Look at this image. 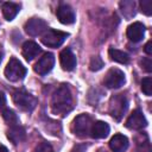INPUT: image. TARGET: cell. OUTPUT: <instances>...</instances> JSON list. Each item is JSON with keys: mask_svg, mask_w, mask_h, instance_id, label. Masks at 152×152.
I'll return each instance as SVG.
<instances>
[{"mask_svg": "<svg viewBox=\"0 0 152 152\" xmlns=\"http://www.w3.org/2000/svg\"><path fill=\"white\" fill-rule=\"evenodd\" d=\"M34 152H55V151H53L52 146H51L49 142H40V144L36 147Z\"/></svg>", "mask_w": 152, "mask_h": 152, "instance_id": "25", "label": "cell"}, {"mask_svg": "<svg viewBox=\"0 0 152 152\" xmlns=\"http://www.w3.org/2000/svg\"><path fill=\"white\" fill-rule=\"evenodd\" d=\"M126 34H127V38H128L131 42L138 43V42H140V40L144 38V34H145V26H144L141 23L135 21V23L131 24V25L127 27Z\"/></svg>", "mask_w": 152, "mask_h": 152, "instance_id": "13", "label": "cell"}, {"mask_svg": "<svg viewBox=\"0 0 152 152\" xmlns=\"http://www.w3.org/2000/svg\"><path fill=\"white\" fill-rule=\"evenodd\" d=\"M108 55H109L110 59L114 61V62H118V63H121V64H127L129 62V56L126 52L121 51V50L110 48L108 50Z\"/></svg>", "mask_w": 152, "mask_h": 152, "instance_id": "19", "label": "cell"}, {"mask_svg": "<svg viewBox=\"0 0 152 152\" xmlns=\"http://www.w3.org/2000/svg\"><path fill=\"white\" fill-rule=\"evenodd\" d=\"M127 107H128V102H127L126 96L122 94H116V95H113L109 100L108 112L114 120L120 121L122 119V116L125 115Z\"/></svg>", "mask_w": 152, "mask_h": 152, "instance_id": "2", "label": "cell"}, {"mask_svg": "<svg viewBox=\"0 0 152 152\" xmlns=\"http://www.w3.org/2000/svg\"><path fill=\"white\" fill-rule=\"evenodd\" d=\"M141 90L145 95L151 96L152 94V78L151 77H145L141 81Z\"/></svg>", "mask_w": 152, "mask_h": 152, "instance_id": "22", "label": "cell"}, {"mask_svg": "<svg viewBox=\"0 0 152 152\" xmlns=\"http://www.w3.org/2000/svg\"><path fill=\"white\" fill-rule=\"evenodd\" d=\"M103 83H104V86L107 88H110V89L120 88L125 83V74H124V71H121L120 69H116V68H113V69L108 70V72L104 76Z\"/></svg>", "mask_w": 152, "mask_h": 152, "instance_id": "7", "label": "cell"}, {"mask_svg": "<svg viewBox=\"0 0 152 152\" xmlns=\"http://www.w3.org/2000/svg\"><path fill=\"white\" fill-rule=\"evenodd\" d=\"M20 11V6L18 4L14 2H5L2 4V14L5 17L6 20L11 21L15 18V15L19 13Z\"/></svg>", "mask_w": 152, "mask_h": 152, "instance_id": "18", "label": "cell"}, {"mask_svg": "<svg viewBox=\"0 0 152 152\" xmlns=\"http://www.w3.org/2000/svg\"><path fill=\"white\" fill-rule=\"evenodd\" d=\"M0 152H8V150H7V147H6V146L0 145Z\"/></svg>", "mask_w": 152, "mask_h": 152, "instance_id": "30", "label": "cell"}, {"mask_svg": "<svg viewBox=\"0 0 152 152\" xmlns=\"http://www.w3.org/2000/svg\"><path fill=\"white\" fill-rule=\"evenodd\" d=\"M68 33L57 30H46V32L42 36V42L44 45L49 48H58L66 39Z\"/></svg>", "mask_w": 152, "mask_h": 152, "instance_id": "6", "label": "cell"}, {"mask_svg": "<svg viewBox=\"0 0 152 152\" xmlns=\"http://www.w3.org/2000/svg\"><path fill=\"white\" fill-rule=\"evenodd\" d=\"M24 28H25V32L28 36L36 37V36L42 34L48 28V24L40 18H31L26 21Z\"/></svg>", "mask_w": 152, "mask_h": 152, "instance_id": "8", "label": "cell"}, {"mask_svg": "<svg viewBox=\"0 0 152 152\" xmlns=\"http://www.w3.org/2000/svg\"><path fill=\"white\" fill-rule=\"evenodd\" d=\"M152 42L151 40H148L147 43H146V45H145V48H144V50H145V52L147 53V55H151L152 53Z\"/></svg>", "mask_w": 152, "mask_h": 152, "instance_id": "28", "label": "cell"}, {"mask_svg": "<svg viewBox=\"0 0 152 152\" xmlns=\"http://www.w3.org/2000/svg\"><path fill=\"white\" fill-rule=\"evenodd\" d=\"M59 62H61V66L65 71H71L76 66V57H75V55L72 53V51L69 48H66V49L61 51Z\"/></svg>", "mask_w": 152, "mask_h": 152, "instance_id": "12", "label": "cell"}, {"mask_svg": "<svg viewBox=\"0 0 152 152\" xmlns=\"http://www.w3.org/2000/svg\"><path fill=\"white\" fill-rule=\"evenodd\" d=\"M109 133V126L108 124L103 122V121H96L91 125L90 128V134L93 138L95 139H102L106 138Z\"/></svg>", "mask_w": 152, "mask_h": 152, "instance_id": "16", "label": "cell"}, {"mask_svg": "<svg viewBox=\"0 0 152 152\" xmlns=\"http://www.w3.org/2000/svg\"><path fill=\"white\" fill-rule=\"evenodd\" d=\"M25 75H26V68L21 64L20 61L12 57L5 68L6 78L11 82H18V81L23 80L25 77Z\"/></svg>", "mask_w": 152, "mask_h": 152, "instance_id": "3", "label": "cell"}, {"mask_svg": "<svg viewBox=\"0 0 152 152\" xmlns=\"http://www.w3.org/2000/svg\"><path fill=\"white\" fill-rule=\"evenodd\" d=\"M120 10L124 17L129 19L135 14V2L133 0H124L120 2Z\"/></svg>", "mask_w": 152, "mask_h": 152, "instance_id": "20", "label": "cell"}, {"mask_svg": "<svg viewBox=\"0 0 152 152\" xmlns=\"http://www.w3.org/2000/svg\"><path fill=\"white\" fill-rule=\"evenodd\" d=\"M140 64H141V68L145 71H147V72H151L152 71V62H151V58H148V57L142 58V61L140 62Z\"/></svg>", "mask_w": 152, "mask_h": 152, "instance_id": "26", "label": "cell"}, {"mask_svg": "<svg viewBox=\"0 0 152 152\" xmlns=\"http://www.w3.org/2000/svg\"><path fill=\"white\" fill-rule=\"evenodd\" d=\"M2 55H4V53H2V50L0 49V63H1V61H2Z\"/></svg>", "mask_w": 152, "mask_h": 152, "instance_id": "31", "label": "cell"}, {"mask_svg": "<svg viewBox=\"0 0 152 152\" xmlns=\"http://www.w3.org/2000/svg\"><path fill=\"white\" fill-rule=\"evenodd\" d=\"M53 64H55V56L50 52H46L38 59L33 69L39 75H46L48 72L51 71V69L53 68Z\"/></svg>", "mask_w": 152, "mask_h": 152, "instance_id": "9", "label": "cell"}, {"mask_svg": "<svg viewBox=\"0 0 152 152\" xmlns=\"http://www.w3.org/2000/svg\"><path fill=\"white\" fill-rule=\"evenodd\" d=\"M91 125H93L91 118L88 114H80L78 116L74 119L72 125H71V131L76 137L86 138L90 133Z\"/></svg>", "mask_w": 152, "mask_h": 152, "instance_id": "4", "label": "cell"}, {"mask_svg": "<svg viewBox=\"0 0 152 152\" xmlns=\"http://www.w3.org/2000/svg\"><path fill=\"white\" fill-rule=\"evenodd\" d=\"M146 125H147V121L144 114L139 109L133 110L132 114L126 120V127L129 129H142L144 127H146Z\"/></svg>", "mask_w": 152, "mask_h": 152, "instance_id": "10", "label": "cell"}, {"mask_svg": "<svg viewBox=\"0 0 152 152\" xmlns=\"http://www.w3.org/2000/svg\"><path fill=\"white\" fill-rule=\"evenodd\" d=\"M140 10L146 15H151V13H152V1L151 0H141L140 1Z\"/></svg>", "mask_w": 152, "mask_h": 152, "instance_id": "24", "label": "cell"}, {"mask_svg": "<svg viewBox=\"0 0 152 152\" xmlns=\"http://www.w3.org/2000/svg\"><path fill=\"white\" fill-rule=\"evenodd\" d=\"M97 152H107V151H104V150H99Z\"/></svg>", "mask_w": 152, "mask_h": 152, "instance_id": "32", "label": "cell"}, {"mask_svg": "<svg viewBox=\"0 0 152 152\" xmlns=\"http://www.w3.org/2000/svg\"><path fill=\"white\" fill-rule=\"evenodd\" d=\"M56 14H57L58 20L64 25H70L75 23L76 15H75L74 10L69 5H59L56 11Z\"/></svg>", "mask_w": 152, "mask_h": 152, "instance_id": "11", "label": "cell"}, {"mask_svg": "<svg viewBox=\"0 0 152 152\" xmlns=\"http://www.w3.org/2000/svg\"><path fill=\"white\" fill-rule=\"evenodd\" d=\"M74 107V100L71 91L66 84L59 86L51 99V110L56 115L64 116Z\"/></svg>", "mask_w": 152, "mask_h": 152, "instance_id": "1", "label": "cell"}, {"mask_svg": "<svg viewBox=\"0 0 152 152\" xmlns=\"http://www.w3.org/2000/svg\"><path fill=\"white\" fill-rule=\"evenodd\" d=\"M25 129L21 127L19 124L14 126H10V129L7 131V138L13 142V144H19L25 139Z\"/></svg>", "mask_w": 152, "mask_h": 152, "instance_id": "17", "label": "cell"}, {"mask_svg": "<svg viewBox=\"0 0 152 152\" xmlns=\"http://www.w3.org/2000/svg\"><path fill=\"white\" fill-rule=\"evenodd\" d=\"M13 102L19 109L31 112L37 104V99L25 90H17L13 93Z\"/></svg>", "mask_w": 152, "mask_h": 152, "instance_id": "5", "label": "cell"}, {"mask_svg": "<svg viewBox=\"0 0 152 152\" xmlns=\"http://www.w3.org/2000/svg\"><path fill=\"white\" fill-rule=\"evenodd\" d=\"M2 118L5 119V121L10 126H14V125H18L19 124V119H18L17 114L12 109H5L2 112Z\"/></svg>", "mask_w": 152, "mask_h": 152, "instance_id": "21", "label": "cell"}, {"mask_svg": "<svg viewBox=\"0 0 152 152\" xmlns=\"http://www.w3.org/2000/svg\"><path fill=\"white\" fill-rule=\"evenodd\" d=\"M86 148H87V146L84 144H81V145L74 146V148L70 152H86Z\"/></svg>", "mask_w": 152, "mask_h": 152, "instance_id": "27", "label": "cell"}, {"mask_svg": "<svg viewBox=\"0 0 152 152\" xmlns=\"http://www.w3.org/2000/svg\"><path fill=\"white\" fill-rule=\"evenodd\" d=\"M5 103H6V97H5V94L2 93V91H0V109L5 106Z\"/></svg>", "mask_w": 152, "mask_h": 152, "instance_id": "29", "label": "cell"}, {"mask_svg": "<svg viewBox=\"0 0 152 152\" xmlns=\"http://www.w3.org/2000/svg\"><path fill=\"white\" fill-rule=\"evenodd\" d=\"M102 66H103V62L99 56H95V57L91 58L90 64H89V69L91 71H97V70L102 69Z\"/></svg>", "mask_w": 152, "mask_h": 152, "instance_id": "23", "label": "cell"}, {"mask_svg": "<svg viewBox=\"0 0 152 152\" xmlns=\"http://www.w3.org/2000/svg\"><path fill=\"white\" fill-rule=\"evenodd\" d=\"M109 147L113 152H125L128 147V139L124 134H115L109 141Z\"/></svg>", "mask_w": 152, "mask_h": 152, "instance_id": "14", "label": "cell"}, {"mask_svg": "<svg viewBox=\"0 0 152 152\" xmlns=\"http://www.w3.org/2000/svg\"><path fill=\"white\" fill-rule=\"evenodd\" d=\"M21 52H23V56L26 61H32L34 57H37L42 52V49L37 43L28 40V42L24 43Z\"/></svg>", "mask_w": 152, "mask_h": 152, "instance_id": "15", "label": "cell"}]
</instances>
